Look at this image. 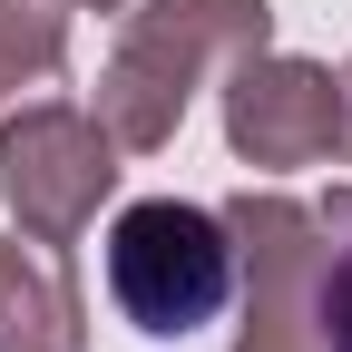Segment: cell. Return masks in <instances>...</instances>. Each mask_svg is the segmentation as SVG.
Returning <instances> with one entry per match:
<instances>
[{
	"label": "cell",
	"mask_w": 352,
	"mask_h": 352,
	"mask_svg": "<svg viewBox=\"0 0 352 352\" xmlns=\"http://www.w3.org/2000/svg\"><path fill=\"white\" fill-rule=\"evenodd\" d=\"M274 50V0H127L118 50L98 69V118L127 157H157L186 127L196 88L226 78L235 59Z\"/></svg>",
	"instance_id": "cell-1"
},
{
	"label": "cell",
	"mask_w": 352,
	"mask_h": 352,
	"mask_svg": "<svg viewBox=\"0 0 352 352\" xmlns=\"http://www.w3.org/2000/svg\"><path fill=\"white\" fill-rule=\"evenodd\" d=\"M98 274H108V303L147 342H186V333H206L235 303V235H226L215 206L147 196V206H127L108 226Z\"/></svg>",
	"instance_id": "cell-2"
},
{
	"label": "cell",
	"mask_w": 352,
	"mask_h": 352,
	"mask_svg": "<svg viewBox=\"0 0 352 352\" xmlns=\"http://www.w3.org/2000/svg\"><path fill=\"white\" fill-rule=\"evenodd\" d=\"M127 147L108 138L98 108L78 98H30L0 118V206H10V226L39 235V245H78L98 226V206L118 196V166Z\"/></svg>",
	"instance_id": "cell-3"
},
{
	"label": "cell",
	"mask_w": 352,
	"mask_h": 352,
	"mask_svg": "<svg viewBox=\"0 0 352 352\" xmlns=\"http://www.w3.org/2000/svg\"><path fill=\"white\" fill-rule=\"evenodd\" d=\"M333 127H342V88L323 59H294V50H254L226 69V147L264 176L284 166H323L333 157Z\"/></svg>",
	"instance_id": "cell-4"
},
{
	"label": "cell",
	"mask_w": 352,
	"mask_h": 352,
	"mask_svg": "<svg viewBox=\"0 0 352 352\" xmlns=\"http://www.w3.org/2000/svg\"><path fill=\"white\" fill-rule=\"evenodd\" d=\"M0 352H88V294L69 245H39L20 226L0 245Z\"/></svg>",
	"instance_id": "cell-5"
},
{
	"label": "cell",
	"mask_w": 352,
	"mask_h": 352,
	"mask_svg": "<svg viewBox=\"0 0 352 352\" xmlns=\"http://www.w3.org/2000/svg\"><path fill=\"white\" fill-rule=\"evenodd\" d=\"M303 333L314 352H352V186H333L303 226Z\"/></svg>",
	"instance_id": "cell-6"
},
{
	"label": "cell",
	"mask_w": 352,
	"mask_h": 352,
	"mask_svg": "<svg viewBox=\"0 0 352 352\" xmlns=\"http://www.w3.org/2000/svg\"><path fill=\"white\" fill-rule=\"evenodd\" d=\"M78 10L88 0H0V118L20 108V88H50L59 78Z\"/></svg>",
	"instance_id": "cell-7"
},
{
	"label": "cell",
	"mask_w": 352,
	"mask_h": 352,
	"mask_svg": "<svg viewBox=\"0 0 352 352\" xmlns=\"http://www.w3.org/2000/svg\"><path fill=\"white\" fill-rule=\"evenodd\" d=\"M333 88H342V127H333V147H342V157H352V59H342V69H333Z\"/></svg>",
	"instance_id": "cell-8"
},
{
	"label": "cell",
	"mask_w": 352,
	"mask_h": 352,
	"mask_svg": "<svg viewBox=\"0 0 352 352\" xmlns=\"http://www.w3.org/2000/svg\"><path fill=\"white\" fill-rule=\"evenodd\" d=\"M88 10H127V0H88Z\"/></svg>",
	"instance_id": "cell-9"
}]
</instances>
